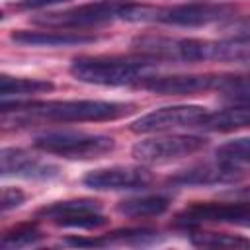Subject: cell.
Returning a JSON list of instances; mask_svg holds the SVG:
<instances>
[{
  "label": "cell",
  "instance_id": "484cf974",
  "mask_svg": "<svg viewBox=\"0 0 250 250\" xmlns=\"http://www.w3.org/2000/svg\"><path fill=\"white\" fill-rule=\"evenodd\" d=\"M64 244L78 246V248H80V246L92 248V246H104V244H107V240H105V238H66Z\"/></svg>",
  "mask_w": 250,
  "mask_h": 250
},
{
  "label": "cell",
  "instance_id": "d4e9b609",
  "mask_svg": "<svg viewBox=\"0 0 250 250\" xmlns=\"http://www.w3.org/2000/svg\"><path fill=\"white\" fill-rule=\"evenodd\" d=\"M62 2H68V0H18L16 8L18 10H41V8L57 6V4H62Z\"/></svg>",
  "mask_w": 250,
  "mask_h": 250
},
{
  "label": "cell",
  "instance_id": "8992f818",
  "mask_svg": "<svg viewBox=\"0 0 250 250\" xmlns=\"http://www.w3.org/2000/svg\"><path fill=\"white\" fill-rule=\"evenodd\" d=\"M209 109L203 105L182 104V105H166L154 111H148L131 123V131L139 135L146 133H164L182 127H201Z\"/></svg>",
  "mask_w": 250,
  "mask_h": 250
},
{
  "label": "cell",
  "instance_id": "9a60e30c",
  "mask_svg": "<svg viewBox=\"0 0 250 250\" xmlns=\"http://www.w3.org/2000/svg\"><path fill=\"white\" fill-rule=\"evenodd\" d=\"M12 41L23 47H76L94 43V35L72 31H14Z\"/></svg>",
  "mask_w": 250,
  "mask_h": 250
},
{
  "label": "cell",
  "instance_id": "f1b7e54d",
  "mask_svg": "<svg viewBox=\"0 0 250 250\" xmlns=\"http://www.w3.org/2000/svg\"><path fill=\"white\" fill-rule=\"evenodd\" d=\"M248 223H250V221H248Z\"/></svg>",
  "mask_w": 250,
  "mask_h": 250
},
{
  "label": "cell",
  "instance_id": "3957f363",
  "mask_svg": "<svg viewBox=\"0 0 250 250\" xmlns=\"http://www.w3.org/2000/svg\"><path fill=\"white\" fill-rule=\"evenodd\" d=\"M23 111L31 117L59 121V123H80V121H111L133 111V104L105 102V100H62V102H2V111L6 109Z\"/></svg>",
  "mask_w": 250,
  "mask_h": 250
},
{
  "label": "cell",
  "instance_id": "7a4b0ae2",
  "mask_svg": "<svg viewBox=\"0 0 250 250\" xmlns=\"http://www.w3.org/2000/svg\"><path fill=\"white\" fill-rule=\"evenodd\" d=\"M160 6L133 4V2H92L64 12H51L35 18L33 21L47 27L61 29H82L102 25L109 21H156Z\"/></svg>",
  "mask_w": 250,
  "mask_h": 250
},
{
  "label": "cell",
  "instance_id": "8fae6325",
  "mask_svg": "<svg viewBox=\"0 0 250 250\" xmlns=\"http://www.w3.org/2000/svg\"><path fill=\"white\" fill-rule=\"evenodd\" d=\"M152 182V174L143 166H109L88 172L82 178L86 188L107 191V189H139Z\"/></svg>",
  "mask_w": 250,
  "mask_h": 250
},
{
  "label": "cell",
  "instance_id": "7c38bea8",
  "mask_svg": "<svg viewBox=\"0 0 250 250\" xmlns=\"http://www.w3.org/2000/svg\"><path fill=\"white\" fill-rule=\"evenodd\" d=\"M250 219V203H193L176 215V225L197 227L205 223H240Z\"/></svg>",
  "mask_w": 250,
  "mask_h": 250
},
{
  "label": "cell",
  "instance_id": "44dd1931",
  "mask_svg": "<svg viewBox=\"0 0 250 250\" xmlns=\"http://www.w3.org/2000/svg\"><path fill=\"white\" fill-rule=\"evenodd\" d=\"M43 238V234L37 230L35 225H20L12 230H8L2 240L0 246L4 250H16V248H25V246H33Z\"/></svg>",
  "mask_w": 250,
  "mask_h": 250
},
{
  "label": "cell",
  "instance_id": "e0dca14e",
  "mask_svg": "<svg viewBox=\"0 0 250 250\" xmlns=\"http://www.w3.org/2000/svg\"><path fill=\"white\" fill-rule=\"evenodd\" d=\"M55 84L49 80H41V78H14L8 74L0 76V96L2 100L12 98H27V96H35V94H47L53 92Z\"/></svg>",
  "mask_w": 250,
  "mask_h": 250
},
{
  "label": "cell",
  "instance_id": "ba28073f",
  "mask_svg": "<svg viewBox=\"0 0 250 250\" xmlns=\"http://www.w3.org/2000/svg\"><path fill=\"white\" fill-rule=\"evenodd\" d=\"M100 211H102V203L96 199H68V201H57L45 205L37 211V215L49 219L59 227L98 229L107 223V219Z\"/></svg>",
  "mask_w": 250,
  "mask_h": 250
},
{
  "label": "cell",
  "instance_id": "9c48e42d",
  "mask_svg": "<svg viewBox=\"0 0 250 250\" xmlns=\"http://www.w3.org/2000/svg\"><path fill=\"white\" fill-rule=\"evenodd\" d=\"M234 16V10L227 4L213 2H191L178 6H160L156 23L178 25V27H201L217 21H225Z\"/></svg>",
  "mask_w": 250,
  "mask_h": 250
},
{
  "label": "cell",
  "instance_id": "277c9868",
  "mask_svg": "<svg viewBox=\"0 0 250 250\" xmlns=\"http://www.w3.org/2000/svg\"><path fill=\"white\" fill-rule=\"evenodd\" d=\"M156 66V59H121V57H80L70 64V74L78 82L98 86L133 84Z\"/></svg>",
  "mask_w": 250,
  "mask_h": 250
},
{
  "label": "cell",
  "instance_id": "ac0fdd59",
  "mask_svg": "<svg viewBox=\"0 0 250 250\" xmlns=\"http://www.w3.org/2000/svg\"><path fill=\"white\" fill-rule=\"evenodd\" d=\"M170 207L168 195H143L135 199L121 201L117 205V211L125 217H158Z\"/></svg>",
  "mask_w": 250,
  "mask_h": 250
},
{
  "label": "cell",
  "instance_id": "5b68a950",
  "mask_svg": "<svg viewBox=\"0 0 250 250\" xmlns=\"http://www.w3.org/2000/svg\"><path fill=\"white\" fill-rule=\"evenodd\" d=\"M33 146L47 154H57L68 160H90L100 158L113 150L115 141L107 135H90L74 131L43 133L33 139Z\"/></svg>",
  "mask_w": 250,
  "mask_h": 250
},
{
  "label": "cell",
  "instance_id": "6da1fadb",
  "mask_svg": "<svg viewBox=\"0 0 250 250\" xmlns=\"http://www.w3.org/2000/svg\"><path fill=\"white\" fill-rule=\"evenodd\" d=\"M133 47L143 55L156 61H184V62H201V61H250V39H193V37H156L143 35L133 41Z\"/></svg>",
  "mask_w": 250,
  "mask_h": 250
},
{
  "label": "cell",
  "instance_id": "30bf717a",
  "mask_svg": "<svg viewBox=\"0 0 250 250\" xmlns=\"http://www.w3.org/2000/svg\"><path fill=\"white\" fill-rule=\"evenodd\" d=\"M223 74H172L146 76L139 82L141 88L160 96H189L197 92L217 90Z\"/></svg>",
  "mask_w": 250,
  "mask_h": 250
},
{
  "label": "cell",
  "instance_id": "2e32d148",
  "mask_svg": "<svg viewBox=\"0 0 250 250\" xmlns=\"http://www.w3.org/2000/svg\"><path fill=\"white\" fill-rule=\"evenodd\" d=\"M250 125V104H236L234 107L223 111H209L201 123L207 131H232Z\"/></svg>",
  "mask_w": 250,
  "mask_h": 250
},
{
  "label": "cell",
  "instance_id": "83f0119b",
  "mask_svg": "<svg viewBox=\"0 0 250 250\" xmlns=\"http://www.w3.org/2000/svg\"><path fill=\"white\" fill-rule=\"evenodd\" d=\"M238 37H246V39H250V27L242 29V33H238Z\"/></svg>",
  "mask_w": 250,
  "mask_h": 250
},
{
  "label": "cell",
  "instance_id": "d6986e66",
  "mask_svg": "<svg viewBox=\"0 0 250 250\" xmlns=\"http://www.w3.org/2000/svg\"><path fill=\"white\" fill-rule=\"evenodd\" d=\"M191 244L197 248H229V250H246L250 248V238L242 234L229 232H195L189 236Z\"/></svg>",
  "mask_w": 250,
  "mask_h": 250
},
{
  "label": "cell",
  "instance_id": "52a82bcc",
  "mask_svg": "<svg viewBox=\"0 0 250 250\" xmlns=\"http://www.w3.org/2000/svg\"><path fill=\"white\" fill-rule=\"evenodd\" d=\"M207 146V139L199 135H172V137H156L139 141L131 154L139 162L145 164H158V162H170L176 158L189 156L193 152H199Z\"/></svg>",
  "mask_w": 250,
  "mask_h": 250
},
{
  "label": "cell",
  "instance_id": "cb8c5ba5",
  "mask_svg": "<svg viewBox=\"0 0 250 250\" xmlns=\"http://www.w3.org/2000/svg\"><path fill=\"white\" fill-rule=\"evenodd\" d=\"M25 201V193L20 188H4L2 189V197H0V209L6 213L10 209L20 207Z\"/></svg>",
  "mask_w": 250,
  "mask_h": 250
},
{
  "label": "cell",
  "instance_id": "4fadbf2b",
  "mask_svg": "<svg viewBox=\"0 0 250 250\" xmlns=\"http://www.w3.org/2000/svg\"><path fill=\"white\" fill-rule=\"evenodd\" d=\"M240 178H242V170L234 162H227L219 158V162H205L176 172L174 176H170V182L174 186H219V184L236 182Z\"/></svg>",
  "mask_w": 250,
  "mask_h": 250
},
{
  "label": "cell",
  "instance_id": "4316f807",
  "mask_svg": "<svg viewBox=\"0 0 250 250\" xmlns=\"http://www.w3.org/2000/svg\"><path fill=\"white\" fill-rule=\"evenodd\" d=\"M236 195H238V197H244V199H248V201H250V188H244V189L236 191Z\"/></svg>",
  "mask_w": 250,
  "mask_h": 250
},
{
  "label": "cell",
  "instance_id": "5bb4252c",
  "mask_svg": "<svg viewBox=\"0 0 250 250\" xmlns=\"http://www.w3.org/2000/svg\"><path fill=\"white\" fill-rule=\"evenodd\" d=\"M0 170H2V176H21V178H33V180H45L59 174L57 166L41 162L21 148H2Z\"/></svg>",
  "mask_w": 250,
  "mask_h": 250
},
{
  "label": "cell",
  "instance_id": "603a6c76",
  "mask_svg": "<svg viewBox=\"0 0 250 250\" xmlns=\"http://www.w3.org/2000/svg\"><path fill=\"white\" fill-rule=\"evenodd\" d=\"M156 230L152 229H125L111 232L105 240L107 242H121V244H146L156 238Z\"/></svg>",
  "mask_w": 250,
  "mask_h": 250
},
{
  "label": "cell",
  "instance_id": "7402d4cb",
  "mask_svg": "<svg viewBox=\"0 0 250 250\" xmlns=\"http://www.w3.org/2000/svg\"><path fill=\"white\" fill-rule=\"evenodd\" d=\"M217 156L227 162H244L250 164V137H240L223 143L217 148Z\"/></svg>",
  "mask_w": 250,
  "mask_h": 250
},
{
  "label": "cell",
  "instance_id": "ffe728a7",
  "mask_svg": "<svg viewBox=\"0 0 250 250\" xmlns=\"http://www.w3.org/2000/svg\"><path fill=\"white\" fill-rule=\"evenodd\" d=\"M217 90L229 102L250 104V74H223Z\"/></svg>",
  "mask_w": 250,
  "mask_h": 250
}]
</instances>
